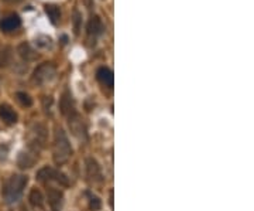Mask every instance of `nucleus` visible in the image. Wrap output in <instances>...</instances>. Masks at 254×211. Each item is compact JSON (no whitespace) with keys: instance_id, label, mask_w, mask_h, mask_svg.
Here are the masks:
<instances>
[{"instance_id":"5","label":"nucleus","mask_w":254,"mask_h":211,"mask_svg":"<svg viewBox=\"0 0 254 211\" xmlns=\"http://www.w3.org/2000/svg\"><path fill=\"white\" fill-rule=\"evenodd\" d=\"M37 180L38 182H41V183H48V182H57V183L63 184V186H68L69 182H68V177L61 173V172H58V170H55L53 167H43V169H40L38 172H37Z\"/></svg>"},{"instance_id":"14","label":"nucleus","mask_w":254,"mask_h":211,"mask_svg":"<svg viewBox=\"0 0 254 211\" xmlns=\"http://www.w3.org/2000/svg\"><path fill=\"white\" fill-rule=\"evenodd\" d=\"M98 80H99L100 83L103 84L105 87H109L112 88L113 87V81H115V77H113V73L110 71L109 68H106V67H100L99 70H98Z\"/></svg>"},{"instance_id":"7","label":"nucleus","mask_w":254,"mask_h":211,"mask_svg":"<svg viewBox=\"0 0 254 211\" xmlns=\"http://www.w3.org/2000/svg\"><path fill=\"white\" fill-rule=\"evenodd\" d=\"M69 118V128H71V132L79 140H86L88 139V135H86V128L83 125V122L79 118V115L75 112L73 115L68 116Z\"/></svg>"},{"instance_id":"10","label":"nucleus","mask_w":254,"mask_h":211,"mask_svg":"<svg viewBox=\"0 0 254 211\" xmlns=\"http://www.w3.org/2000/svg\"><path fill=\"white\" fill-rule=\"evenodd\" d=\"M47 199H48V204L51 206V209L54 211H60L63 207L64 203V194L61 190L58 189H48L47 190Z\"/></svg>"},{"instance_id":"1","label":"nucleus","mask_w":254,"mask_h":211,"mask_svg":"<svg viewBox=\"0 0 254 211\" xmlns=\"http://www.w3.org/2000/svg\"><path fill=\"white\" fill-rule=\"evenodd\" d=\"M72 153V147L68 140L66 133L63 129H57L54 136V145H53V155H54V162L58 166L65 165Z\"/></svg>"},{"instance_id":"8","label":"nucleus","mask_w":254,"mask_h":211,"mask_svg":"<svg viewBox=\"0 0 254 211\" xmlns=\"http://www.w3.org/2000/svg\"><path fill=\"white\" fill-rule=\"evenodd\" d=\"M86 175L89 177V180L93 182V183H102L103 182V176H102L99 163L93 157H88L86 159Z\"/></svg>"},{"instance_id":"20","label":"nucleus","mask_w":254,"mask_h":211,"mask_svg":"<svg viewBox=\"0 0 254 211\" xmlns=\"http://www.w3.org/2000/svg\"><path fill=\"white\" fill-rule=\"evenodd\" d=\"M37 44H38L40 47H44V48H47V47H51V38L46 36L38 37V38H37Z\"/></svg>"},{"instance_id":"23","label":"nucleus","mask_w":254,"mask_h":211,"mask_svg":"<svg viewBox=\"0 0 254 211\" xmlns=\"http://www.w3.org/2000/svg\"><path fill=\"white\" fill-rule=\"evenodd\" d=\"M43 102H44V109H46V112L48 113V112L51 110V106H53V98H51V97H46V98L43 100Z\"/></svg>"},{"instance_id":"6","label":"nucleus","mask_w":254,"mask_h":211,"mask_svg":"<svg viewBox=\"0 0 254 211\" xmlns=\"http://www.w3.org/2000/svg\"><path fill=\"white\" fill-rule=\"evenodd\" d=\"M103 31H105V24H103V21H102V18L99 16H92L89 18V21H88V26H86V33H88V37L89 38H93V43H95V40L98 38L99 36L103 34Z\"/></svg>"},{"instance_id":"16","label":"nucleus","mask_w":254,"mask_h":211,"mask_svg":"<svg viewBox=\"0 0 254 211\" xmlns=\"http://www.w3.org/2000/svg\"><path fill=\"white\" fill-rule=\"evenodd\" d=\"M18 54L21 55L26 61H33L37 58V53L28 44H21L18 47Z\"/></svg>"},{"instance_id":"9","label":"nucleus","mask_w":254,"mask_h":211,"mask_svg":"<svg viewBox=\"0 0 254 211\" xmlns=\"http://www.w3.org/2000/svg\"><path fill=\"white\" fill-rule=\"evenodd\" d=\"M20 26H21V18L18 17L17 14H9L4 18H1V21H0V30L3 33L16 31Z\"/></svg>"},{"instance_id":"19","label":"nucleus","mask_w":254,"mask_h":211,"mask_svg":"<svg viewBox=\"0 0 254 211\" xmlns=\"http://www.w3.org/2000/svg\"><path fill=\"white\" fill-rule=\"evenodd\" d=\"M100 206H102V203H100L99 199H98L96 196H91V200H89V207H91V210L98 211L100 209Z\"/></svg>"},{"instance_id":"13","label":"nucleus","mask_w":254,"mask_h":211,"mask_svg":"<svg viewBox=\"0 0 254 211\" xmlns=\"http://www.w3.org/2000/svg\"><path fill=\"white\" fill-rule=\"evenodd\" d=\"M28 200H30V204L38 211H44V196L40 190L37 189H33L30 192V196H28Z\"/></svg>"},{"instance_id":"17","label":"nucleus","mask_w":254,"mask_h":211,"mask_svg":"<svg viewBox=\"0 0 254 211\" xmlns=\"http://www.w3.org/2000/svg\"><path fill=\"white\" fill-rule=\"evenodd\" d=\"M34 163H36V157H33L31 155H28V153H21L18 156V166L21 169H30Z\"/></svg>"},{"instance_id":"24","label":"nucleus","mask_w":254,"mask_h":211,"mask_svg":"<svg viewBox=\"0 0 254 211\" xmlns=\"http://www.w3.org/2000/svg\"><path fill=\"white\" fill-rule=\"evenodd\" d=\"M4 1H9V3H17L20 0H4Z\"/></svg>"},{"instance_id":"3","label":"nucleus","mask_w":254,"mask_h":211,"mask_svg":"<svg viewBox=\"0 0 254 211\" xmlns=\"http://www.w3.org/2000/svg\"><path fill=\"white\" fill-rule=\"evenodd\" d=\"M47 138H48V130H47L46 125L36 123L30 130V147L34 149L36 152L41 150L46 146Z\"/></svg>"},{"instance_id":"21","label":"nucleus","mask_w":254,"mask_h":211,"mask_svg":"<svg viewBox=\"0 0 254 211\" xmlns=\"http://www.w3.org/2000/svg\"><path fill=\"white\" fill-rule=\"evenodd\" d=\"M79 21H81V14L75 10L73 13V26H75V34L79 33Z\"/></svg>"},{"instance_id":"4","label":"nucleus","mask_w":254,"mask_h":211,"mask_svg":"<svg viewBox=\"0 0 254 211\" xmlns=\"http://www.w3.org/2000/svg\"><path fill=\"white\" fill-rule=\"evenodd\" d=\"M57 74V68L54 64L51 63H43L41 65H38L34 73H33V81L38 85H44L47 83H51L55 78Z\"/></svg>"},{"instance_id":"12","label":"nucleus","mask_w":254,"mask_h":211,"mask_svg":"<svg viewBox=\"0 0 254 211\" xmlns=\"http://www.w3.org/2000/svg\"><path fill=\"white\" fill-rule=\"evenodd\" d=\"M60 108H61V112H63L64 115H66V116H71V115H73V113L76 112V110H75V105H73L72 97H71L69 92H65L63 95L61 104H60Z\"/></svg>"},{"instance_id":"11","label":"nucleus","mask_w":254,"mask_h":211,"mask_svg":"<svg viewBox=\"0 0 254 211\" xmlns=\"http://www.w3.org/2000/svg\"><path fill=\"white\" fill-rule=\"evenodd\" d=\"M0 119L7 125H13L17 122V113L11 109V106L6 105V104H1L0 105Z\"/></svg>"},{"instance_id":"15","label":"nucleus","mask_w":254,"mask_h":211,"mask_svg":"<svg viewBox=\"0 0 254 211\" xmlns=\"http://www.w3.org/2000/svg\"><path fill=\"white\" fill-rule=\"evenodd\" d=\"M46 13L53 24H57L61 20V10L57 4H46Z\"/></svg>"},{"instance_id":"22","label":"nucleus","mask_w":254,"mask_h":211,"mask_svg":"<svg viewBox=\"0 0 254 211\" xmlns=\"http://www.w3.org/2000/svg\"><path fill=\"white\" fill-rule=\"evenodd\" d=\"M7 155H9V146L0 145V162L6 160V159H7Z\"/></svg>"},{"instance_id":"2","label":"nucleus","mask_w":254,"mask_h":211,"mask_svg":"<svg viewBox=\"0 0 254 211\" xmlns=\"http://www.w3.org/2000/svg\"><path fill=\"white\" fill-rule=\"evenodd\" d=\"M28 183L27 176L23 175H13L9 180L3 186V199L6 203H16L20 200L21 194L24 192L26 186Z\"/></svg>"},{"instance_id":"18","label":"nucleus","mask_w":254,"mask_h":211,"mask_svg":"<svg viewBox=\"0 0 254 211\" xmlns=\"http://www.w3.org/2000/svg\"><path fill=\"white\" fill-rule=\"evenodd\" d=\"M16 98H17V101L23 105V106H26V108H30L31 105H33V100H31V97L26 94V92H17L16 94Z\"/></svg>"}]
</instances>
